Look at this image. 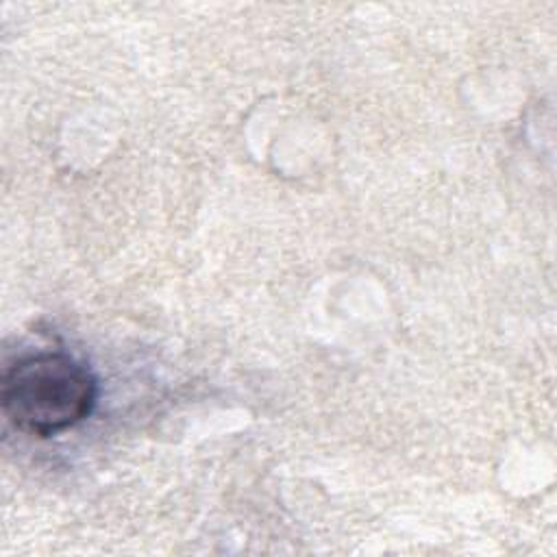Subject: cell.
I'll return each mask as SVG.
<instances>
[{"instance_id":"obj_1","label":"cell","mask_w":557,"mask_h":557,"mask_svg":"<svg viewBox=\"0 0 557 557\" xmlns=\"http://www.w3.org/2000/svg\"><path fill=\"white\" fill-rule=\"evenodd\" d=\"M96 381L85 366L63 352L28 355L0 383L4 418L22 433L50 437L78 424L91 411Z\"/></svg>"}]
</instances>
